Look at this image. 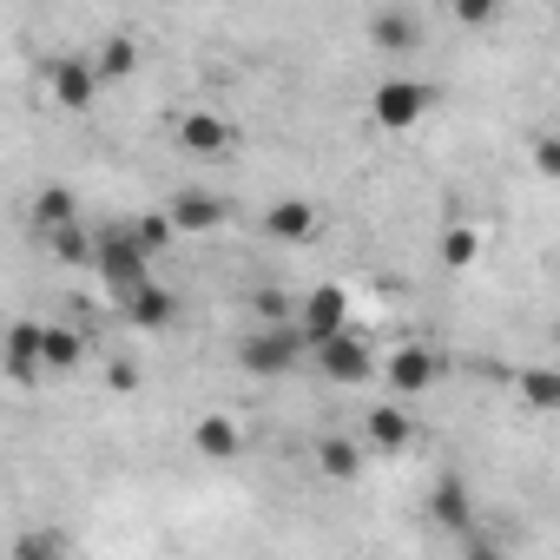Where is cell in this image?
Here are the masks:
<instances>
[{"mask_svg": "<svg viewBox=\"0 0 560 560\" xmlns=\"http://www.w3.org/2000/svg\"><path fill=\"white\" fill-rule=\"evenodd\" d=\"M435 376H442V357L435 350H422V343H409V350H396L389 357V389L409 402V396H422V389H435Z\"/></svg>", "mask_w": 560, "mask_h": 560, "instance_id": "52a82bcc", "label": "cell"}, {"mask_svg": "<svg viewBox=\"0 0 560 560\" xmlns=\"http://www.w3.org/2000/svg\"><path fill=\"white\" fill-rule=\"evenodd\" d=\"M363 448H370V442L324 435V442H317V475H330V481H357V475H363Z\"/></svg>", "mask_w": 560, "mask_h": 560, "instance_id": "9a60e30c", "label": "cell"}, {"mask_svg": "<svg viewBox=\"0 0 560 560\" xmlns=\"http://www.w3.org/2000/svg\"><path fill=\"white\" fill-rule=\"evenodd\" d=\"M93 270H100V284L126 304L139 284H152V250L139 244L132 224H106L100 231V250H93Z\"/></svg>", "mask_w": 560, "mask_h": 560, "instance_id": "6da1fadb", "label": "cell"}, {"mask_svg": "<svg viewBox=\"0 0 560 560\" xmlns=\"http://www.w3.org/2000/svg\"><path fill=\"white\" fill-rule=\"evenodd\" d=\"M34 224H40V231H54V224H73V191H67V185L40 191V198H34Z\"/></svg>", "mask_w": 560, "mask_h": 560, "instance_id": "603a6c76", "label": "cell"}, {"mask_svg": "<svg viewBox=\"0 0 560 560\" xmlns=\"http://www.w3.org/2000/svg\"><path fill=\"white\" fill-rule=\"evenodd\" d=\"M553 86H560V73H553Z\"/></svg>", "mask_w": 560, "mask_h": 560, "instance_id": "f1b7e54d", "label": "cell"}, {"mask_svg": "<svg viewBox=\"0 0 560 560\" xmlns=\"http://www.w3.org/2000/svg\"><path fill=\"white\" fill-rule=\"evenodd\" d=\"M494 8H501V0H448V14H455L462 27H488V21H494Z\"/></svg>", "mask_w": 560, "mask_h": 560, "instance_id": "d4e9b609", "label": "cell"}, {"mask_svg": "<svg viewBox=\"0 0 560 560\" xmlns=\"http://www.w3.org/2000/svg\"><path fill=\"white\" fill-rule=\"evenodd\" d=\"M553 357H560V324H553Z\"/></svg>", "mask_w": 560, "mask_h": 560, "instance_id": "83f0119b", "label": "cell"}, {"mask_svg": "<svg viewBox=\"0 0 560 560\" xmlns=\"http://www.w3.org/2000/svg\"><path fill=\"white\" fill-rule=\"evenodd\" d=\"M178 145H185L191 159H218V152H231V119H218V113H185V119H178Z\"/></svg>", "mask_w": 560, "mask_h": 560, "instance_id": "9c48e42d", "label": "cell"}, {"mask_svg": "<svg viewBox=\"0 0 560 560\" xmlns=\"http://www.w3.org/2000/svg\"><path fill=\"white\" fill-rule=\"evenodd\" d=\"M422 113H429V86L409 80V73H396V80H383L370 93V119L383 132H409V126H422Z\"/></svg>", "mask_w": 560, "mask_h": 560, "instance_id": "3957f363", "label": "cell"}, {"mask_svg": "<svg viewBox=\"0 0 560 560\" xmlns=\"http://www.w3.org/2000/svg\"><path fill=\"white\" fill-rule=\"evenodd\" d=\"M317 205L311 198H277L270 211H264V237H277V244H304V237H317Z\"/></svg>", "mask_w": 560, "mask_h": 560, "instance_id": "ba28073f", "label": "cell"}, {"mask_svg": "<svg viewBox=\"0 0 560 560\" xmlns=\"http://www.w3.org/2000/svg\"><path fill=\"white\" fill-rule=\"evenodd\" d=\"M93 67H100V80H106V86H119V80L139 67V47H132V34H106V40H100V54H93Z\"/></svg>", "mask_w": 560, "mask_h": 560, "instance_id": "ac0fdd59", "label": "cell"}, {"mask_svg": "<svg viewBox=\"0 0 560 560\" xmlns=\"http://www.w3.org/2000/svg\"><path fill=\"white\" fill-rule=\"evenodd\" d=\"M47 244H54V257H60V264H93V250H100V237H86L80 224H54V231H47Z\"/></svg>", "mask_w": 560, "mask_h": 560, "instance_id": "ffe728a7", "label": "cell"}, {"mask_svg": "<svg viewBox=\"0 0 560 560\" xmlns=\"http://www.w3.org/2000/svg\"><path fill=\"white\" fill-rule=\"evenodd\" d=\"M363 442H370V448H383V455H396V448H409V442H416V422H409L396 402H376V409H370V422H363Z\"/></svg>", "mask_w": 560, "mask_h": 560, "instance_id": "4fadbf2b", "label": "cell"}, {"mask_svg": "<svg viewBox=\"0 0 560 560\" xmlns=\"http://www.w3.org/2000/svg\"><path fill=\"white\" fill-rule=\"evenodd\" d=\"M514 389H521V402H527V409H540V416H553V409H560V370H521V383H514Z\"/></svg>", "mask_w": 560, "mask_h": 560, "instance_id": "d6986e66", "label": "cell"}, {"mask_svg": "<svg viewBox=\"0 0 560 560\" xmlns=\"http://www.w3.org/2000/svg\"><path fill=\"white\" fill-rule=\"evenodd\" d=\"M534 172H540V178H560V132L534 139Z\"/></svg>", "mask_w": 560, "mask_h": 560, "instance_id": "484cf974", "label": "cell"}, {"mask_svg": "<svg viewBox=\"0 0 560 560\" xmlns=\"http://www.w3.org/2000/svg\"><path fill=\"white\" fill-rule=\"evenodd\" d=\"M250 311H257V324H284V311H291V304H284V291H257V298H250Z\"/></svg>", "mask_w": 560, "mask_h": 560, "instance_id": "4316f807", "label": "cell"}, {"mask_svg": "<svg viewBox=\"0 0 560 560\" xmlns=\"http://www.w3.org/2000/svg\"><path fill=\"white\" fill-rule=\"evenodd\" d=\"M47 86H54V100H60L67 113H86V106H93V93H100L106 80H100V67H93V60H54V67H47Z\"/></svg>", "mask_w": 560, "mask_h": 560, "instance_id": "5b68a950", "label": "cell"}, {"mask_svg": "<svg viewBox=\"0 0 560 560\" xmlns=\"http://www.w3.org/2000/svg\"><path fill=\"white\" fill-rule=\"evenodd\" d=\"M40 357H47V370H73V363L86 357V343H80V330H67V324H47V343H40Z\"/></svg>", "mask_w": 560, "mask_h": 560, "instance_id": "7402d4cb", "label": "cell"}, {"mask_svg": "<svg viewBox=\"0 0 560 560\" xmlns=\"http://www.w3.org/2000/svg\"><path fill=\"white\" fill-rule=\"evenodd\" d=\"M370 47H383V54H416V47H422V27H416V14H402V8H383V14L370 21Z\"/></svg>", "mask_w": 560, "mask_h": 560, "instance_id": "5bb4252c", "label": "cell"}, {"mask_svg": "<svg viewBox=\"0 0 560 560\" xmlns=\"http://www.w3.org/2000/svg\"><path fill=\"white\" fill-rule=\"evenodd\" d=\"M304 324L291 330V324H264V330H250L244 343H237V370L244 376H284L298 357H304Z\"/></svg>", "mask_w": 560, "mask_h": 560, "instance_id": "7a4b0ae2", "label": "cell"}, {"mask_svg": "<svg viewBox=\"0 0 560 560\" xmlns=\"http://www.w3.org/2000/svg\"><path fill=\"white\" fill-rule=\"evenodd\" d=\"M191 442H198V455H211V462H231V455L244 448V435H237L231 416H205V422L191 429Z\"/></svg>", "mask_w": 560, "mask_h": 560, "instance_id": "e0dca14e", "label": "cell"}, {"mask_svg": "<svg viewBox=\"0 0 560 560\" xmlns=\"http://www.w3.org/2000/svg\"><path fill=\"white\" fill-rule=\"evenodd\" d=\"M337 330H350V291H343V284H317V291L304 298V337L324 343V337H337Z\"/></svg>", "mask_w": 560, "mask_h": 560, "instance_id": "8992f818", "label": "cell"}, {"mask_svg": "<svg viewBox=\"0 0 560 560\" xmlns=\"http://www.w3.org/2000/svg\"><path fill=\"white\" fill-rule=\"evenodd\" d=\"M475 257H481V231H475V224H448V231H442V264H448V270H468Z\"/></svg>", "mask_w": 560, "mask_h": 560, "instance_id": "44dd1931", "label": "cell"}, {"mask_svg": "<svg viewBox=\"0 0 560 560\" xmlns=\"http://www.w3.org/2000/svg\"><path fill=\"white\" fill-rule=\"evenodd\" d=\"M172 218H178V231H218V224H224V198H211V191H178Z\"/></svg>", "mask_w": 560, "mask_h": 560, "instance_id": "2e32d148", "label": "cell"}, {"mask_svg": "<svg viewBox=\"0 0 560 560\" xmlns=\"http://www.w3.org/2000/svg\"><path fill=\"white\" fill-rule=\"evenodd\" d=\"M132 231H139V244H145V250L159 257V250L172 244V231H178V218H172V211H145V218H139Z\"/></svg>", "mask_w": 560, "mask_h": 560, "instance_id": "cb8c5ba5", "label": "cell"}, {"mask_svg": "<svg viewBox=\"0 0 560 560\" xmlns=\"http://www.w3.org/2000/svg\"><path fill=\"white\" fill-rule=\"evenodd\" d=\"M126 317H132V330H145V337H159V330H172V317H178V304H172V291H165V284H139V291L126 298Z\"/></svg>", "mask_w": 560, "mask_h": 560, "instance_id": "30bf717a", "label": "cell"}, {"mask_svg": "<svg viewBox=\"0 0 560 560\" xmlns=\"http://www.w3.org/2000/svg\"><path fill=\"white\" fill-rule=\"evenodd\" d=\"M40 343H47V324H14V330H8V376H14V383H34V376L47 370Z\"/></svg>", "mask_w": 560, "mask_h": 560, "instance_id": "8fae6325", "label": "cell"}, {"mask_svg": "<svg viewBox=\"0 0 560 560\" xmlns=\"http://www.w3.org/2000/svg\"><path fill=\"white\" fill-rule=\"evenodd\" d=\"M311 350H317V370H324L337 389H357V383H370V376H376L370 343H363V337H350V330H337V337H324V343H311Z\"/></svg>", "mask_w": 560, "mask_h": 560, "instance_id": "277c9868", "label": "cell"}, {"mask_svg": "<svg viewBox=\"0 0 560 560\" xmlns=\"http://www.w3.org/2000/svg\"><path fill=\"white\" fill-rule=\"evenodd\" d=\"M429 514H435L442 527L468 534V527H475V494H468V481H462V475H442L435 494H429Z\"/></svg>", "mask_w": 560, "mask_h": 560, "instance_id": "7c38bea8", "label": "cell"}]
</instances>
